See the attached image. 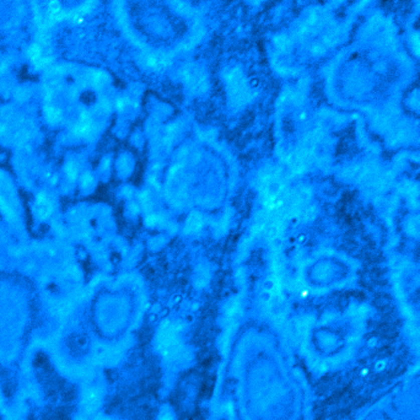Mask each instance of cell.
<instances>
[{"label": "cell", "mask_w": 420, "mask_h": 420, "mask_svg": "<svg viewBox=\"0 0 420 420\" xmlns=\"http://www.w3.org/2000/svg\"><path fill=\"white\" fill-rule=\"evenodd\" d=\"M52 210H53V207H52V203L45 194H40L37 197V202H36V213H37L38 218L46 219L51 215Z\"/></svg>", "instance_id": "obj_1"}, {"label": "cell", "mask_w": 420, "mask_h": 420, "mask_svg": "<svg viewBox=\"0 0 420 420\" xmlns=\"http://www.w3.org/2000/svg\"><path fill=\"white\" fill-rule=\"evenodd\" d=\"M46 114H47V119H48L51 123H56L60 119V112L58 111V109L53 108V107H48V108H47Z\"/></svg>", "instance_id": "obj_2"}]
</instances>
